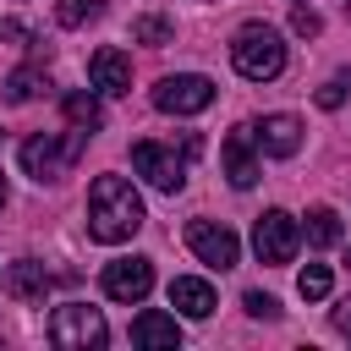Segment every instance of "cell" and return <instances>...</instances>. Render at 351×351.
<instances>
[{
	"label": "cell",
	"mask_w": 351,
	"mask_h": 351,
	"mask_svg": "<svg viewBox=\"0 0 351 351\" xmlns=\"http://www.w3.org/2000/svg\"><path fill=\"white\" fill-rule=\"evenodd\" d=\"M60 115H66L71 126H88V132H99V126H104V104H99V93H93V88H88V93H82V88H71V93L60 99Z\"/></svg>",
	"instance_id": "9a60e30c"
},
{
	"label": "cell",
	"mask_w": 351,
	"mask_h": 351,
	"mask_svg": "<svg viewBox=\"0 0 351 351\" xmlns=\"http://www.w3.org/2000/svg\"><path fill=\"white\" fill-rule=\"evenodd\" d=\"M329 324H335V329H340V335L351 340V296H346V302H335V313H329Z\"/></svg>",
	"instance_id": "484cf974"
},
{
	"label": "cell",
	"mask_w": 351,
	"mask_h": 351,
	"mask_svg": "<svg viewBox=\"0 0 351 351\" xmlns=\"http://www.w3.org/2000/svg\"><path fill=\"white\" fill-rule=\"evenodd\" d=\"M104 16V0H55V22L60 27H88Z\"/></svg>",
	"instance_id": "d6986e66"
},
{
	"label": "cell",
	"mask_w": 351,
	"mask_h": 351,
	"mask_svg": "<svg viewBox=\"0 0 351 351\" xmlns=\"http://www.w3.org/2000/svg\"><path fill=\"white\" fill-rule=\"evenodd\" d=\"M88 82H93V93L121 99V93H132V60L104 44V49H93V60H88Z\"/></svg>",
	"instance_id": "7c38bea8"
},
{
	"label": "cell",
	"mask_w": 351,
	"mask_h": 351,
	"mask_svg": "<svg viewBox=\"0 0 351 351\" xmlns=\"http://www.w3.org/2000/svg\"><path fill=\"white\" fill-rule=\"evenodd\" d=\"M186 247H192V258L208 263V269H236V263H241L236 230H230V225H214V219H192V225H186Z\"/></svg>",
	"instance_id": "ba28073f"
},
{
	"label": "cell",
	"mask_w": 351,
	"mask_h": 351,
	"mask_svg": "<svg viewBox=\"0 0 351 351\" xmlns=\"http://www.w3.org/2000/svg\"><path fill=\"white\" fill-rule=\"evenodd\" d=\"M132 346H143V351H176L181 346V324H176V313H137L132 318Z\"/></svg>",
	"instance_id": "4fadbf2b"
},
{
	"label": "cell",
	"mask_w": 351,
	"mask_h": 351,
	"mask_svg": "<svg viewBox=\"0 0 351 351\" xmlns=\"http://www.w3.org/2000/svg\"><path fill=\"white\" fill-rule=\"evenodd\" d=\"M44 93V71L38 66H16L11 77H5V99L11 104H27V99H38Z\"/></svg>",
	"instance_id": "ac0fdd59"
},
{
	"label": "cell",
	"mask_w": 351,
	"mask_h": 351,
	"mask_svg": "<svg viewBox=\"0 0 351 351\" xmlns=\"http://www.w3.org/2000/svg\"><path fill=\"white\" fill-rule=\"evenodd\" d=\"M302 247V219L285 214V208H263L258 225H252V252L258 263H291Z\"/></svg>",
	"instance_id": "8992f818"
},
{
	"label": "cell",
	"mask_w": 351,
	"mask_h": 351,
	"mask_svg": "<svg viewBox=\"0 0 351 351\" xmlns=\"http://www.w3.org/2000/svg\"><path fill=\"white\" fill-rule=\"evenodd\" d=\"M5 285H11L22 302H38V296L49 291V269H44V263H33V258H16V263H11V274H5Z\"/></svg>",
	"instance_id": "2e32d148"
},
{
	"label": "cell",
	"mask_w": 351,
	"mask_h": 351,
	"mask_svg": "<svg viewBox=\"0 0 351 351\" xmlns=\"http://www.w3.org/2000/svg\"><path fill=\"white\" fill-rule=\"evenodd\" d=\"M99 285L110 302H143L154 291V263L148 258H115V263H104Z\"/></svg>",
	"instance_id": "9c48e42d"
},
{
	"label": "cell",
	"mask_w": 351,
	"mask_h": 351,
	"mask_svg": "<svg viewBox=\"0 0 351 351\" xmlns=\"http://www.w3.org/2000/svg\"><path fill=\"white\" fill-rule=\"evenodd\" d=\"M247 132H252V148L269 154V159H291V154L302 148V121H296V115H263V121H252Z\"/></svg>",
	"instance_id": "30bf717a"
},
{
	"label": "cell",
	"mask_w": 351,
	"mask_h": 351,
	"mask_svg": "<svg viewBox=\"0 0 351 351\" xmlns=\"http://www.w3.org/2000/svg\"><path fill=\"white\" fill-rule=\"evenodd\" d=\"M0 38H5V44H33L27 22H16V16H0Z\"/></svg>",
	"instance_id": "cb8c5ba5"
},
{
	"label": "cell",
	"mask_w": 351,
	"mask_h": 351,
	"mask_svg": "<svg viewBox=\"0 0 351 351\" xmlns=\"http://www.w3.org/2000/svg\"><path fill=\"white\" fill-rule=\"evenodd\" d=\"M208 104H214V82L203 71H176V77L154 82V110H165V115H197Z\"/></svg>",
	"instance_id": "52a82bcc"
},
{
	"label": "cell",
	"mask_w": 351,
	"mask_h": 351,
	"mask_svg": "<svg viewBox=\"0 0 351 351\" xmlns=\"http://www.w3.org/2000/svg\"><path fill=\"white\" fill-rule=\"evenodd\" d=\"M302 241H307V247H335V241H340V214H335V208H313L307 225H302Z\"/></svg>",
	"instance_id": "e0dca14e"
},
{
	"label": "cell",
	"mask_w": 351,
	"mask_h": 351,
	"mask_svg": "<svg viewBox=\"0 0 351 351\" xmlns=\"http://www.w3.org/2000/svg\"><path fill=\"white\" fill-rule=\"evenodd\" d=\"M291 27H296L302 38H313V33H318V11H307V5H296V11H291Z\"/></svg>",
	"instance_id": "d4e9b609"
},
{
	"label": "cell",
	"mask_w": 351,
	"mask_h": 351,
	"mask_svg": "<svg viewBox=\"0 0 351 351\" xmlns=\"http://www.w3.org/2000/svg\"><path fill=\"white\" fill-rule=\"evenodd\" d=\"M241 307H247L252 318H263V324H274V318H280V302H274L269 291H247V296H241Z\"/></svg>",
	"instance_id": "7402d4cb"
},
{
	"label": "cell",
	"mask_w": 351,
	"mask_h": 351,
	"mask_svg": "<svg viewBox=\"0 0 351 351\" xmlns=\"http://www.w3.org/2000/svg\"><path fill=\"white\" fill-rule=\"evenodd\" d=\"M346 263H351V252H346Z\"/></svg>",
	"instance_id": "83f0119b"
},
{
	"label": "cell",
	"mask_w": 351,
	"mask_h": 351,
	"mask_svg": "<svg viewBox=\"0 0 351 351\" xmlns=\"http://www.w3.org/2000/svg\"><path fill=\"white\" fill-rule=\"evenodd\" d=\"M170 307H176L181 318H208V313L219 307V296H214L208 280H197V274H176V280H170Z\"/></svg>",
	"instance_id": "5bb4252c"
},
{
	"label": "cell",
	"mask_w": 351,
	"mask_h": 351,
	"mask_svg": "<svg viewBox=\"0 0 351 351\" xmlns=\"http://www.w3.org/2000/svg\"><path fill=\"white\" fill-rule=\"evenodd\" d=\"M346 88H351V77L324 82V88H318V110H340V104H346Z\"/></svg>",
	"instance_id": "603a6c76"
},
{
	"label": "cell",
	"mask_w": 351,
	"mask_h": 351,
	"mask_svg": "<svg viewBox=\"0 0 351 351\" xmlns=\"http://www.w3.org/2000/svg\"><path fill=\"white\" fill-rule=\"evenodd\" d=\"M143 219H148L143 214V197H137V186L126 176H99L88 186V236L93 241L121 247V241H132L143 230Z\"/></svg>",
	"instance_id": "6da1fadb"
},
{
	"label": "cell",
	"mask_w": 351,
	"mask_h": 351,
	"mask_svg": "<svg viewBox=\"0 0 351 351\" xmlns=\"http://www.w3.org/2000/svg\"><path fill=\"white\" fill-rule=\"evenodd\" d=\"M132 38L137 44H170V22L165 16H137L132 22Z\"/></svg>",
	"instance_id": "44dd1931"
},
{
	"label": "cell",
	"mask_w": 351,
	"mask_h": 351,
	"mask_svg": "<svg viewBox=\"0 0 351 351\" xmlns=\"http://www.w3.org/2000/svg\"><path fill=\"white\" fill-rule=\"evenodd\" d=\"M49 340H55L60 351H99V346L110 340V324H104L99 307H88V302H66V307L49 313Z\"/></svg>",
	"instance_id": "277c9868"
},
{
	"label": "cell",
	"mask_w": 351,
	"mask_h": 351,
	"mask_svg": "<svg viewBox=\"0 0 351 351\" xmlns=\"http://www.w3.org/2000/svg\"><path fill=\"white\" fill-rule=\"evenodd\" d=\"M329 285H335V280H329V269H324V263H307V269L296 274L302 302H324V296H329Z\"/></svg>",
	"instance_id": "ffe728a7"
},
{
	"label": "cell",
	"mask_w": 351,
	"mask_h": 351,
	"mask_svg": "<svg viewBox=\"0 0 351 351\" xmlns=\"http://www.w3.org/2000/svg\"><path fill=\"white\" fill-rule=\"evenodd\" d=\"M219 159H225V176H230V186H236V192L258 186L263 165H258V154H252V132H247V126H236V132L219 143Z\"/></svg>",
	"instance_id": "8fae6325"
},
{
	"label": "cell",
	"mask_w": 351,
	"mask_h": 351,
	"mask_svg": "<svg viewBox=\"0 0 351 351\" xmlns=\"http://www.w3.org/2000/svg\"><path fill=\"white\" fill-rule=\"evenodd\" d=\"M88 126H71V132H33L22 148H16V159H22V170L44 186V181H60V176H71V165L82 159V148H88Z\"/></svg>",
	"instance_id": "7a4b0ae2"
},
{
	"label": "cell",
	"mask_w": 351,
	"mask_h": 351,
	"mask_svg": "<svg viewBox=\"0 0 351 351\" xmlns=\"http://www.w3.org/2000/svg\"><path fill=\"white\" fill-rule=\"evenodd\" d=\"M132 170L154 186V192H165V197H176L181 186H186V154H176V148H165V143H132Z\"/></svg>",
	"instance_id": "5b68a950"
},
{
	"label": "cell",
	"mask_w": 351,
	"mask_h": 351,
	"mask_svg": "<svg viewBox=\"0 0 351 351\" xmlns=\"http://www.w3.org/2000/svg\"><path fill=\"white\" fill-rule=\"evenodd\" d=\"M0 208H5V176H0Z\"/></svg>",
	"instance_id": "4316f807"
},
{
	"label": "cell",
	"mask_w": 351,
	"mask_h": 351,
	"mask_svg": "<svg viewBox=\"0 0 351 351\" xmlns=\"http://www.w3.org/2000/svg\"><path fill=\"white\" fill-rule=\"evenodd\" d=\"M230 66L247 77V82H274L285 71V38L280 27L269 22H241L236 38H230Z\"/></svg>",
	"instance_id": "3957f363"
}]
</instances>
